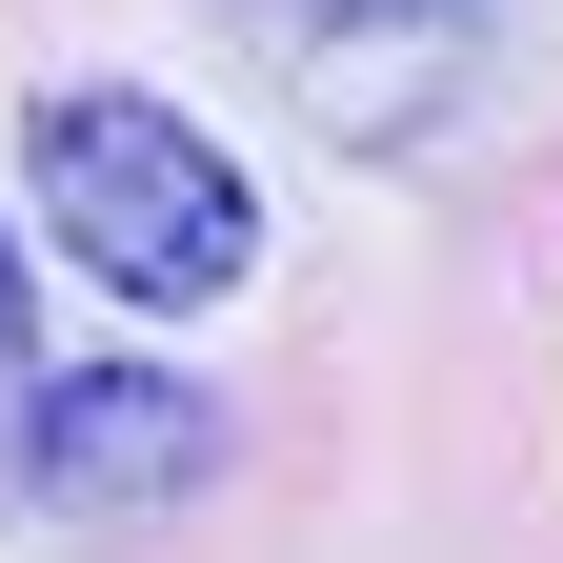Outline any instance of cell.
<instances>
[{"label": "cell", "instance_id": "obj_1", "mask_svg": "<svg viewBox=\"0 0 563 563\" xmlns=\"http://www.w3.org/2000/svg\"><path fill=\"white\" fill-rule=\"evenodd\" d=\"M21 181H41V242L81 262L121 322H201V302L262 282V181L181 101H141V81H60L21 121Z\"/></svg>", "mask_w": 563, "mask_h": 563}, {"label": "cell", "instance_id": "obj_2", "mask_svg": "<svg viewBox=\"0 0 563 563\" xmlns=\"http://www.w3.org/2000/svg\"><path fill=\"white\" fill-rule=\"evenodd\" d=\"M41 402V483L60 504H181L201 463H222V422H201L162 363H101V383H21Z\"/></svg>", "mask_w": 563, "mask_h": 563}, {"label": "cell", "instance_id": "obj_3", "mask_svg": "<svg viewBox=\"0 0 563 563\" xmlns=\"http://www.w3.org/2000/svg\"><path fill=\"white\" fill-rule=\"evenodd\" d=\"M41 383V322H21V242H0V402Z\"/></svg>", "mask_w": 563, "mask_h": 563}]
</instances>
